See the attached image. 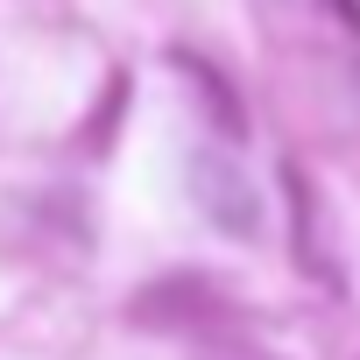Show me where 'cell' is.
Returning <instances> with one entry per match:
<instances>
[{
	"label": "cell",
	"instance_id": "2",
	"mask_svg": "<svg viewBox=\"0 0 360 360\" xmlns=\"http://www.w3.org/2000/svg\"><path fill=\"white\" fill-rule=\"evenodd\" d=\"M191 184H198V205H205L226 233H255V198H248V184H240L226 162L198 155V162H191Z\"/></svg>",
	"mask_w": 360,
	"mask_h": 360
},
{
	"label": "cell",
	"instance_id": "3",
	"mask_svg": "<svg viewBox=\"0 0 360 360\" xmlns=\"http://www.w3.org/2000/svg\"><path fill=\"white\" fill-rule=\"evenodd\" d=\"M283 184H290V212H297V262H304L311 276L332 283V262L318 255V205H311V184H304L297 169H283Z\"/></svg>",
	"mask_w": 360,
	"mask_h": 360
},
{
	"label": "cell",
	"instance_id": "1",
	"mask_svg": "<svg viewBox=\"0 0 360 360\" xmlns=\"http://www.w3.org/2000/svg\"><path fill=\"white\" fill-rule=\"evenodd\" d=\"M219 311H226V290L205 283V276H162V283H148V290L127 304V318H134V325H155V332H198V325H212Z\"/></svg>",
	"mask_w": 360,
	"mask_h": 360
},
{
	"label": "cell",
	"instance_id": "4",
	"mask_svg": "<svg viewBox=\"0 0 360 360\" xmlns=\"http://www.w3.org/2000/svg\"><path fill=\"white\" fill-rule=\"evenodd\" d=\"M205 360H269V353H240V346H219V353H205Z\"/></svg>",
	"mask_w": 360,
	"mask_h": 360
}]
</instances>
